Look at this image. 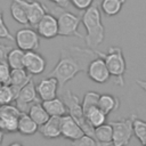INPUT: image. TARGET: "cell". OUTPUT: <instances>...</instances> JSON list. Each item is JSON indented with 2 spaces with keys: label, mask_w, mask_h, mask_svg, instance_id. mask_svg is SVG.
Returning a JSON list of instances; mask_svg holds the SVG:
<instances>
[{
  "label": "cell",
  "mask_w": 146,
  "mask_h": 146,
  "mask_svg": "<svg viewBox=\"0 0 146 146\" xmlns=\"http://www.w3.org/2000/svg\"><path fill=\"white\" fill-rule=\"evenodd\" d=\"M97 57V50L91 48H81L78 46L62 48L58 62L48 73V76L57 79L59 87L63 88L79 73L87 72L90 63Z\"/></svg>",
  "instance_id": "6da1fadb"
},
{
  "label": "cell",
  "mask_w": 146,
  "mask_h": 146,
  "mask_svg": "<svg viewBox=\"0 0 146 146\" xmlns=\"http://www.w3.org/2000/svg\"><path fill=\"white\" fill-rule=\"evenodd\" d=\"M81 23L86 29L84 41L88 47H97L103 43L105 39V27L102 22V14L99 7L94 3L89 9L83 11Z\"/></svg>",
  "instance_id": "7a4b0ae2"
},
{
  "label": "cell",
  "mask_w": 146,
  "mask_h": 146,
  "mask_svg": "<svg viewBox=\"0 0 146 146\" xmlns=\"http://www.w3.org/2000/svg\"><path fill=\"white\" fill-rule=\"evenodd\" d=\"M97 54L105 60L111 76L114 78L115 84L120 87L124 86V73L127 71V63L122 49L117 46H112L108 48L106 54L99 50H97Z\"/></svg>",
  "instance_id": "3957f363"
},
{
  "label": "cell",
  "mask_w": 146,
  "mask_h": 146,
  "mask_svg": "<svg viewBox=\"0 0 146 146\" xmlns=\"http://www.w3.org/2000/svg\"><path fill=\"white\" fill-rule=\"evenodd\" d=\"M64 102L67 106L68 115H71L79 123V125L82 128V130L84 131L86 135L94 137L95 129L88 123V121L86 119V114H84L83 108H82V104H81L79 97L76 95H74L71 90H66V92L64 95Z\"/></svg>",
  "instance_id": "277c9868"
},
{
  "label": "cell",
  "mask_w": 146,
  "mask_h": 146,
  "mask_svg": "<svg viewBox=\"0 0 146 146\" xmlns=\"http://www.w3.org/2000/svg\"><path fill=\"white\" fill-rule=\"evenodd\" d=\"M113 128V146H128L132 136V115L125 119L110 122Z\"/></svg>",
  "instance_id": "5b68a950"
},
{
  "label": "cell",
  "mask_w": 146,
  "mask_h": 146,
  "mask_svg": "<svg viewBox=\"0 0 146 146\" xmlns=\"http://www.w3.org/2000/svg\"><path fill=\"white\" fill-rule=\"evenodd\" d=\"M58 35L62 36H78L79 39H84V36L79 32V25L81 18L71 11H64L58 17Z\"/></svg>",
  "instance_id": "8992f818"
},
{
  "label": "cell",
  "mask_w": 146,
  "mask_h": 146,
  "mask_svg": "<svg viewBox=\"0 0 146 146\" xmlns=\"http://www.w3.org/2000/svg\"><path fill=\"white\" fill-rule=\"evenodd\" d=\"M21 115L22 112L14 105L0 106V129L8 133L17 132Z\"/></svg>",
  "instance_id": "52a82bcc"
},
{
  "label": "cell",
  "mask_w": 146,
  "mask_h": 146,
  "mask_svg": "<svg viewBox=\"0 0 146 146\" xmlns=\"http://www.w3.org/2000/svg\"><path fill=\"white\" fill-rule=\"evenodd\" d=\"M15 42L17 44V48L25 52L35 51L40 44V35L33 29L23 27L16 32Z\"/></svg>",
  "instance_id": "ba28073f"
},
{
  "label": "cell",
  "mask_w": 146,
  "mask_h": 146,
  "mask_svg": "<svg viewBox=\"0 0 146 146\" xmlns=\"http://www.w3.org/2000/svg\"><path fill=\"white\" fill-rule=\"evenodd\" d=\"M38 92H36V86L34 84L33 80H31L24 88H22V90L19 91L15 103H16V107L22 112V113H26L29 112L30 107L38 103Z\"/></svg>",
  "instance_id": "9c48e42d"
},
{
  "label": "cell",
  "mask_w": 146,
  "mask_h": 146,
  "mask_svg": "<svg viewBox=\"0 0 146 146\" xmlns=\"http://www.w3.org/2000/svg\"><path fill=\"white\" fill-rule=\"evenodd\" d=\"M13 2L18 3L19 6H22L25 11L27 13L29 16V21L30 24L33 26H36V24L40 22V19L47 14V8L44 5H42L41 2L36 1V0H11Z\"/></svg>",
  "instance_id": "30bf717a"
},
{
  "label": "cell",
  "mask_w": 146,
  "mask_h": 146,
  "mask_svg": "<svg viewBox=\"0 0 146 146\" xmlns=\"http://www.w3.org/2000/svg\"><path fill=\"white\" fill-rule=\"evenodd\" d=\"M87 75L91 81L96 83H106L111 79V74L106 66V63L99 56L90 63L87 70Z\"/></svg>",
  "instance_id": "8fae6325"
},
{
  "label": "cell",
  "mask_w": 146,
  "mask_h": 146,
  "mask_svg": "<svg viewBox=\"0 0 146 146\" xmlns=\"http://www.w3.org/2000/svg\"><path fill=\"white\" fill-rule=\"evenodd\" d=\"M36 32L41 38L54 39L58 35V19L50 13H47L36 24Z\"/></svg>",
  "instance_id": "7c38bea8"
},
{
  "label": "cell",
  "mask_w": 146,
  "mask_h": 146,
  "mask_svg": "<svg viewBox=\"0 0 146 146\" xmlns=\"http://www.w3.org/2000/svg\"><path fill=\"white\" fill-rule=\"evenodd\" d=\"M47 60L46 58L36 52V51H27L25 52L24 57V68L31 75H39L42 74L46 70Z\"/></svg>",
  "instance_id": "4fadbf2b"
},
{
  "label": "cell",
  "mask_w": 146,
  "mask_h": 146,
  "mask_svg": "<svg viewBox=\"0 0 146 146\" xmlns=\"http://www.w3.org/2000/svg\"><path fill=\"white\" fill-rule=\"evenodd\" d=\"M60 130H62V136L71 141L79 139L82 137L84 131L82 128L79 125V123L71 116V115H64L60 119Z\"/></svg>",
  "instance_id": "5bb4252c"
},
{
  "label": "cell",
  "mask_w": 146,
  "mask_h": 146,
  "mask_svg": "<svg viewBox=\"0 0 146 146\" xmlns=\"http://www.w3.org/2000/svg\"><path fill=\"white\" fill-rule=\"evenodd\" d=\"M58 87H59V83H58L57 79H55L52 76H48L46 79L40 80L36 84V92H38L39 98L42 102L56 98Z\"/></svg>",
  "instance_id": "9a60e30c"
},
{
  "label": "cell",
  "mask_w": 146,
  "mask_h": 146,
  "mask_svg": "<svg viewBox=\"0 0 146 146\" xmlns=\"http://www.w3.org/2000/svg\"><path fill=\"white\" fill-rule=\"evenodd\" d=\"M32 80V75L29 74L25 68H19V70H11V75L9 80V86L11 87L15 97L17 98L19 91L22 88H24L30 81ZM16 100V99H15Z\"/></svg>",
  "instance_id": "2e32d148"
},
{
  "label": "cell",
  "mask_w": 146,
  "mask_h": 146,
  "mask_svg": "<svg viewBox=\"0 0 146 146\" xmlns=\"http://www.w3.org/2000/svg\"><path fill=\"white\" fill-rule=\"evenodd\" d=\"M60 119L62 117H56L51 116L43 125L39 127V132L42 135V137L47 139H56L62 136V130H60Z\"/></svg>",
  "instance_id": "e0dca14e"
},
{
  "label": "cell",
  "mask_w": 146,
  "mask_h": 146,
  "mask_svg": "<svg viewBox=\"0 0 146 146\" xmlns=\"http://www.w3.org/2000/svg\"><path fill=\"white\" fill-rule=\"evenodd\" d=\"M42 105H43L44 110L47 111V113L49 114L50 117L51 116L62 117V116L66 115L67 106H66L65 102H63L58 97H56L54 99H50V100H44V102H42Z\"/></svg>",
  "instance_id": "ac0fdd59"
},
{
  "label": "cell",
  "mask_w": 146,
  "mask_h": 146,
  "mask_svg": "<svg viewBox=\"0 0 146 146\" xmlns=\"http://www.w3.org/2000/svg\"><path fill=\"white\" fill-rule=\"evenodd\" d=\"M94 138L99 146H110L113 144V128L111 123H105L95 129Z\"/></svg>",
  "instance_id": "d6986e66"
},
{
  "label": "cell",
  "mask_w": 146,
  "mask_h": 146,
  "mask_svg": "<svg viewBox=\"0 0 146 146\" xmlns=\"http://www.w3.org/2000/svg\"><path fill=\"white\" fill-rule=\"evenodd\" d=\"M39 131V125L27 113H22L18 120V132L24 136H33Z\"/></svg>",
  "instance_id": "ffe728a7"
},
{
  "label": "cell",
  "mask_w": 146,
  "mask_h": 146,
  "mask_svg": "<svg viewBox=\"0 0 146 146\" xmlns=\"http://www.w3.org/2000/svg\"><path fill=\"white\" fill-rule=\"evenodd\" d=\"M27 114L31 116V119H32L39 127L43 125V124L50 119V116H49V114L47 113V111L44 110L42 103H39V102L35 103V104H33V105L30 107Z\"/></svg>",
  "instance_id": "44dd1931"
},
{
  "label": "cell",
  "mask_w": 146,
  "mask_h": 146,
  "mask_svg": "<svg viewBox=\"0 0 146 146\" xmlns=\"http://www.w3.org/2000/svg\"><path fill=\"white\" fill-rule=\"evenodd\" d=\"M119 106H120V100H119L117 97H115L113 95H110V94H103V95H100L98 107L106 115H108L113 111H116L119 108Z\"/></svg>",
  "instance_id": "7402d4cb"
},
{
  "label": "cell",
  "mask_w": 146,
  "mask_h": 146,
  "mask_svg": "<svg viewBox=\"0 0 146 146\" xmlns=\"http://www.w3.org/2000/svg\"><path fill=\"white\" fill-rule=\"evenodd\" d=\"M84 114H86V119H87L88 123L94 129L106 123V116L107 115L99 107H94V108L89 110L88 112H86Z\"/></svg>",
  "instance_id": "603a6c76"
},
{
  "label": "cell",
  "mask_w": 146,
  "mask_h": 146,
  "mask_svg": "<svg viewBox=\"0 0 146 146\" xmlns=\"http://www.w3.org/2000/svg\"><path fill=\"white\" fill-rule=\"evenodd\" d=\"M24 57L25 51L21 50L19 48H11L7 56V63L11 70L24 68Z\"/></svg>",
  "instance_id": "cb8c5ba5"
},
{
  "label": "cell",
  "mask_w": 146,
  "mask_h": 146,
  "mask_svg": "<svg viewBox=\"0 0 146 146\" xmlns=\"http://www.w3.org/2000/svg\"><path fill=\"white\" fill-rule=\"evenodd\" d=\"M132 128L133 136L143 146H146V121L139 119L136 115H132Z\"/></svg>",
  "instance_id": "d4e9b609"
},
{
  "label": "cell",
  "mask_w": 146,
  "mask_h": 146,
  "mask_svg": "<svg viewBox=\"0 0 146 146\" xmlns=\"http://www.w3.org/2000/svg\"><path fill=\"white\" fill-rule=\"evenodd\" d=\"M123 3L122 0H102L100 9L106 16H115L121 11Z\"/></svg>",
  "instance_id": "484cf974"
},
{
  "label": "cell",
  "mask_w": 146,
  "mask_h": 146,
  "mask_svg": "<svg viewBox=\"0 0 146 146\" xmlns=\"http://www.w3.org/2000/svg\"><path fill=\"white\" fill-rule=\"evenodd\" d=\"M9 8H10V14H11L13 18H14L18 24H22V25H27V24H30L27 13L25 11V9H24L22 6H19L18 3L11 1Z\"/></svg>",
  "instance_id": "4316f807"
},
{
  "label": "cell",
  "mask_w": 146,
  "mask_h": 146,
  "mask_svg": "<svg viewBox=\"0 0 146 146\" xmlns=\"http://www.w3.org/2000/svg\"><path fill=\"white\" fill-rule=\"evenodd\" d=\"M99 98H100V94H98L96 91H92V90L87 91L83 96L82 102H81L83 112L86 113V112H88L89 110H91L94 107H98Z\"/></svg>",
  "instance_id": "83f0119b"
},
{
  "label": "cell",
  "mask_w": 146,
  "mask_h": 146,
  "mask_svg": "<svg viewBox=\"0 0 146 146\" xmlns=\"http://www.w3.org/2000/svg\"><path fill=\"white\" fill-rule=\"evenodd\" d=\"M16 99L15 94L9 84H2L0 88V106L11 105V102Z\"/></svg>",
  "instance_id": "f1b7e54d"
},
{
  "label": "cell",
  "mask_w": 146,
  "mask_h": 146,
  "mask_svg": "<svg viewBox=\"0 0 146 146\" xmlns=\"http://www.w3.org/2000/svg\"><path fill=\"white\" fill-rule=\"evenodd\" d=\"M71 143H72V146H99L97 140L89 135H83L79 139L73 140Z\"/></svg>",
  "instance_id": "f546056e"
},
{
  "label": "cell",
  "mask_w": 146,
  "mask_h": 146,
  "mask_svg": "<svg viewBox=\"0 0 146 146\" xmlns=\"http://www.w3.org/2000/svg\"><path fill=\"white\" fill-rule=\"evenodd\" d=\"M11 75V68L7 62L0 63V83L1 84H9Z\"/></svg>",
  "instance_id": "4dcf8cb0"
},
{
  "label": "cell",
  "mask_w": 146,
  "mask_h": 146,
  "mask_svg": "<svg viewBox=\"0 0 146 146\" xmlns=\"http://www.w3.org/2000/svg\"><path fill=\"white\" fill-rule=\"evenodd\" d=\"M74 8L86 11L94 5V0H70Z\"/></svg>",
  "instance_id": "1f68e13d"
},
{
  "label": "cell",
  "mask_w": 146,
  "mask_h": 146,
  "mask_svg": "<svg viewBox=\"0 0 146 146\" xmlns=\"http://www.w3.org/2000/svg\"><path fill=\"white\" fill-rule=\"evenodd\" d=\"M0 39H7L11 42H15V36H13V34L10 33L9 29L7 27L6 23L0 25Z\"/></svg>",
  "instance_id": "d6a6232c"
},
{
  "label": "cell",
  "mask_w": 146,
  "mask_h": 146,
  "mask_svg": "<svg viewBox=\"0 0 146 146\" xmlns=\"http://www.w3.org/2000/svg\"><path fill=\"white\" fill-rule=\"evenodd\" d=\"M10 50H11L10 47H8L3 43H0V63L7 62V56H8V52Z\"/></svg>",
  "instance_id": "836d02e7"
},
{
  "label": "cell",
  "mask_w": 146,
  "mask_h": 146,
  "mask_svg": "<svg viewBox=\"0 0 146 146\" xmlns=\"http://www.w3.org/2000/svg\"><path fill=\"white\" fill-rule=\"evenodd\" d=\"M49 1H51V2H54L55 5H57V6H59V7H63V8H66V7L68 6V3L71 2L70 0H49Z\"/></svg>",
  "instance_id": "e575fe53"
},
{
  "label": "cell",
  "mask_w": 146,
  "mask_h": 146,
  "mask_svg": "<svg viewBox=\"0 0 146 146\" xmlns=\"http://www.w3.org/2000/svg\"><path fill=\"white\" fill-rule=\"evenodd\" d=\"M136 83L139 88H141L144 91H146V80H140V79H137L136 80Z\"/></svg>",
  "instance_id": "d590c367"
},
{
  "label": "cell",
  "mask_w": 146,
  "mask_h": 146,
  "mask_svg": "<svg viewBox=\"0 0 146 146\" xmlns=\"http://www.w3.org/2000/svg\"><path fill=\"white\" fill-rule=\"evenodd\" d=\"M3 137H5V132L0 129V146H1V144H2V141H3Z\"/></svg>",
  "instance_id": "8d00e7d4"
},
{
  "label": "cell",
  "mask_w": 146,
  "mask_h": 146,
  "mask_svg": "<svg viewBox=\"0 0 146 146\" xmlns=\"http://www.w3.org/2000/svg\"><path fill=\"white\" fill-rule=\"evenodd\" d=\"M8 146H24L22 143H18V141H14V143H11V144H9Z\"/></svg>",
  "instance_id": "74e56055"
},
{
  "label": "cell",
  "mask_w": 146,
  "mask_h": 146,
  "mask_svg": "<svg viewBox=\"0 0 146 146\" xmlns=\"http://www.w3.org/2000/svg\"><path fill=\"white\" fill-rule=\"evenodd\" d=\"M3 23H5V21H3V15H2V11L0 10V25L3 24Z\"/></svg>",
  "instance_id": "f35d334b"
},
{
  "label": "cell",
  "mask_w": 146,
  "mask_h": 146,
  "mask_svg": "<svg viewBox=\"0 0 146 146\" xmlns=\"http://www.w3.org/2000/svg\"><path fill=\"white\" fill-rule=\"evenodd\" d=\"M1 86H2V84H1V83H0V88H1Z\"/></svg>",
  "instance_id": "ab89813d"
},
{
  "label": "cell",
  "mask_w": 146,
  "mask_h": 146,
  "mask_svg": "<svg viewBox=\"0 0 146 146\" xmlns=\"http://www.w3.org/2000/svg\"><path fill=\"white\" fill-rule=\"evenodd\" d=\"M122 1H123V2H125V0H122Z\"/></svg>",
  "instance_id": "60d3db41"
}]
</instances>
